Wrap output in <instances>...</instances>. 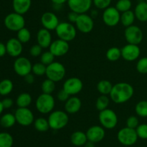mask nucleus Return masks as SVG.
Segmentation results:
<instances>
[{
  "label": "nucleus",
  "instance_id": "nucleus-1",
  "mask_svg": "<svg viewBox=\"0 0 147 147\" xmlns=\"http://www.w3.org/2000/svg\"><path fill=\"white\" fill-rule=\"evenodd\" d=\"M134 89L130 83L121 82L113 85L109 94L111 100L116 104H122L129 101L134 96Z\"/></svg>",
  "mask_w": 147,
  "mask_h": 147
},
{
  "label": "nucleus",
  "instance_id": "nucleus-2",
  "mask_svg": "<svg viewBox=\"0 0 147 147\" xmlns=\"http://www.w3.org/2000/svg\"><path fill=\"white\" fill-rule=\"evenodd\" d=\"M50 129L53 130H60L67 125L69 122L68 113L61 110L53 111L47 119Z\"/></svg>",
  "mask_w": 147,
  "mask_h": 147
},
{
  "label": "nucleus",
  "instance_id": "nucleus-3",
  "mask_svg": "<svg viewBox=\"0 0 147 147\" xmlns=\"http://www.w3.org/2000/svg\"><path fill=\"white\" fill-rule=\"evenodd\" d=\"M55 31L59 39L68 42L75 40L77 35V29L76 25L70 22H60Z\"/></svg>",
  "mask_w": 147,
  "mask_h": 147
},
{
  "label": "nucleus",
  "instance_id": "nucleus-4",
  "mask_svg": "<svg viewBox=\"0 0 147 147\" xmlns=\"http://www.w3.org/2000/svg\"><path fill=\"white\" fill-rule=\"evenodd\" d=\"M55 106V100L52 94L42 93L35 100V107L37 111L42 114L50 113Z\"/></svg>",
  "mask_w": 147,
  "mask_h": 147
},
{
  "label": "nucleus",
  "instance_id": "nucleus-5",
  "mask_svg": "<svg viewBox=\"0 0 147 147\" xmlns=\"http://www.w3.org/2000/svg\"><path fill=\"white\" fill-rule=\"evenodd\" d=\"M4 24L6 28L10 31L18 32L25 27V19L22 14L14 11L6 16L4 20Z\"/></svg>",
  "mask_w": 147,
  "mask_h": 147
},
{
  "label": "nucleus",
  "instance_id": "nucleus-6",
  "mask_svg": "<svg viewBox=\"0 0 147 147\" xmlns=\"http://www.w3.org/2000/svg\"><path fill=\"white\" fill-rule=\"evenodd\" d=\"M66 74V69L64 65L59 62L54 61L47 66L46 74L47 78L57 83L63 80Z\"/></svg>",
  "mask_w": 147,
  "mask_h": 147
},
{
  "label": "nucleus",
  "instance_id": "nucleus-7",
  "mask_svg": "<svg viewBox=\"0 0 147 147\" xmlns=\"http://www.w3.org/2000/svg\"><path fill=\"white\" fill-rule=\"evenodd\" d=\"M98 119L100 125L106 129H114L117 126L119 121L116 112L109 108L100 111Z\"/></svg>",
  "mask_w": 147,
  "mask_h": 147
},
{
  "label": "nucleus",
  "instance_id": "nucleus-8",
  "mask_svg": "<svg viewBox=\"0 0 147 147\" xmlns=\"http://www.w3.org/2000/svg\"><path fill=\"white\" fill-rule=\"evenodd\" d=\"M139 137L136 129L127 126L120 129L117 134L118 141L123 146H132L136 143Z\"/></svg>",
  "mask_w": 147,
  "mask_h": 147
},
{
  "label": "nucleus",
  "instance_id": "nucleus-9",
  "mask_svg": "<svg viewBox=\"0 0 147 147\" xmlns=\"http://www.w3.org/2000/svg\"><path fill=\"white\" fill-rule=\"evenodd\" d=\"M124 37L129 44L139 45L143 40L144 34L140 27L133 24L126 27L124 30Z\"/></svg>",
  "mask_w": 147,
  "mask_h": 147
},
{
  "label": "nucleus",
  "instance_id": "nucleus-10",
  "mask_svg": "<svg viewBox=\"0 0 147 147\" xmlns=\"http://www.w3.org/2000/svg\"><path fill=\"white\" fill-rule=\"evenodd\" d=\"M75 25L77 30L80 31L81 33H90L94 28L93 18L86 13L80 14L75 23Z\"/></svg>",
  "mask_w": 147,
  "mask_h": 147
},
{
  "label": "nucleus",
  "instance_id": "nucleus-11",
  "mask_svg": "<svg viewBox=\"0 0 147 147\" xmlns=\"http://www.w3.org/2000/svg\"><path fill=\"white\" fill-rule=\"evenodd\" d=\"M17 123L22 126H29L34 121V116L28 108H18L14 112Z\"/></svg>",
  "mask_w": 147,
  "mask_h": 147
},
{
  "label": "nucleus",
  "instance_id": "nucleus-12",
  "mask_svg": "<svg viewBox=\"0 0 147 147\" xmlns=\"http://www.w3.org/2000/svg\"><path fill=\"white\" fill-rule=\"evenodd\" d=\"M13 67L16 74L21 77H24L27 74L32 73V64L28 58L20 56L14 60Z\"/></svg>",
  "mask_w": 147,
  "mask_h": 147
},
{
  "label": "nucleus",
  "instance_id": "nucleus-13",
  "mask_svg": "<svg viewBox=\"0 0 147 147\" xmlns=\"http://www.w3.org/2000/svg\"><path fill=\"white\" fill-rule=\"evenodd\" d=\"M103 22L109 27H115L120 22L121 12L116 7H109L103 10L102 16Z\"/></svg>",
  "mask_w": 147,
  "mask_h": 147
},
{
  "label": "nucleus",
  "instance_id": "nucleus-14",
  "mask_svg": "<svg viewBox=\"0 0 147 147\" xmlns=\"http://www.w3.org/2000/svg\"><path fill=\"white\" fill-rule=\"evenodd\" d=\"M63 88L70 96H76L83 90V81L77 77L69 78L63 83Z\"/></svg>",
  "mask_w": 147,
  "mask_h": 147
},
{
  "label": "nucleus",
  "instance_id": "nucleus-15",
  "mask_svg": "<svg viewBox=\"0 0 147 147\" xmlns=\"http://www.w3.org/2000/svg\"><path fill=\"white\" fill-rule=\"evenodd\" d=\"M121 57L128 62L136 60L141 55V49L138 45L129 44L123 46L121 49Z\"/></svg>",
  "mask_w": 147,
  "mask_h": 147
},
{
  "label": "nucleus",
  "instance_id": "nucleus-16",
  "mask_svg": "<svg viewBox=\"0 0 147 147\" xmlns=\"http://www.w3.org/2000/svg\"><path fill=\"white\" fill-rule=\"evenodd\" d=\"M93 0H67V4L70 11L78 14H84L91 8Z\"/></svg>",
  "mask_w": 147,
  "mask_h": 147
},
{
  "label": "nucleus",
  "instance_id": "nucleus-17",
  "mask_svg": "<svg viewBox=\"0 0 147 147\" xmlns=\"http://www.w3.org/2000/svg\"><path fill=\"white\" fill-rule=\"evenodd\" d=\"M69 50H70V45L68 42L60 40L59 38L52 42L49 47V50L55 57H62L68 53Z\"/></svg>",
  "mask_w": 147,
  "mask_h": 147
},
{
  "label": "nucleus",
  "instance_id": "nucleus-18",
  "mask_svg": "<svg viewBox=\"0 0 147 147\" xmlns=\"http://www.w3.org/2000/svg\"><path fill=\"white\" fill-rule=\"evenodd\" d=\"M59 23L60 21L58 17L52 11H46L41 16V24L43 28L47 29L50 31L55 30Z\"/></svg>",
  "mask_w": 147,
  "mask_h": 147
},
{
  "label": "nucleus",
  "instance_id": "nucleus-19",
  "mask_svg": "<svg viewBox=\"0 0 147 147\" xmlns=\"http://www.w3.org/2000/svg\"><path fill=\"white\" fill-rule=\"evenodd\" d=\"M7 53L12 57H18L21 55L23 51L22 43L17 38H10L6 43Z\"/></svg>",
  "mask_w": 147,
  "mask_h": 147
},
{
  "label": "nucleus",
  "instance_id": "nucleus-20",
  "mask_svg": "<svg viewBox=\"0 0 147 147\" xmlns=\"http://www.w3.org/2000/svg\"><path fill=\"white\" fill-rule=\"evenodd\" d=\"M105 135V129L102 126H93L86 131L88 141L95 144L101 142L104 139Z\"/></svg>",
  "mask_w": 147,
  "mask_h": 147
},
{
  "label": "nucleus",
  "instance_id": "nucleus-21",
  "mask_svg": "<svg viewBox=\"0 0 147 147\" xmlns=\"http://www.w3.org/2000/svg\"><path fill=\"white\" fill-rule=\"evenodd\" d=\"M37 44L43 49L49 48L53 42L52 34L50 30L45 28L40 29L37 33Z\"/></svg>",
  "mask_w": 147,
  "mask_h": 147
},
{
  "label": "nucleus",
  "instance_id": "nucleus-22",
  "mask_svg": "<svg viewBox=\"0 0 147 147\" xmlns=\"http://www.w3.org/2000/svg\"><path fill=\"white\" fill-rule=\"evenodd\" d=\"M82 106L81 100L77 96H72L65 103V110L68 114H75L80 110Z\"/></svg>",
  "mask_w": 147,
  "mask_h": 147
},
{
  "label": "nucleus",
  "instance_id": "nucleus-23",
  "mask_svg": "<svg viewBox=\"0 0 147 147\" xmlns=\"http://www.w3.org/2000/svg\"><path fill=\"white\" fill-rule=\"evenodd\" d=\"M32 5V0H13L12 7L15 12L24 14L30 10Z\"/></svg>",
  "mask_w": 147,
  "mask_h": 147
},
{
  "label": "nucleus",
  "instance_id": "nucleus-24",
  "mask_svg": "<svg viewBox=\"0 0 147 147\" xmlns=\"http://www.w3.org/2000/svg\"><path fill=\"white\" fill-rule=\"evenodd\" d=\"M136 19L142 22H147V3L145 1H141L136 4L134 9Z\"/></svg>",
  "mask_w": 147,
  "mask_h": 147
},
{
  "label": "nucleus",
  "instance_id": "nucleus-25",
  "mask_svg": "<svg viewBox=\"0 0 147 147\" xmlns=\"http://www.w3.org/2000/svg\"><path fill=\"white\" fill-rule=\"evenodd\" d=\"M70 142L72 144L76 146H84L88 142V138L86 133H84L81 131H76L72 134L70 136Z\"/></svg>",
  "mask_w": 147,
  "mask_h": 147
},
{
  "label": "nucleus",
  "instance_id": "nucleus-26",
  "mask_svg": "<svg viewBox=\"0 0 147 147\" xmlns=\"http://www.w3.org/2000/svg\"><path fill=\"white\" fill-rule=\"evenodd\" d=\"M32 102V97L28 93H22L16 99V104L18 108H28Z\"/></svg>",
  "mask_w": 147,
  "mask_h": 147
},
{
  "label": "nucleus",
  "instance_id": "nucleus-27",
  "mask_svg": "<svg viewBox=\"0 0 147 147\" xmlns=\"http://www.w3.org/2000/svg\"><path fill=\"white\" fill-rule=\"evenodd\" d=\"M135 20H136V16H135L134 11H131V10L124 11V12L121 14L120 22L125 27H128L131 25H133Z\"/></svg>",
  "mask_w": 147,
  "mask_h": 147
},
{
  "label": "nucleus",
  "instance_id": "nucleus-28",
  "mask_svg": "<svg viewBox=\"0 0 147 147\" xmlns=\"http://www.w3.org/2000/svg\"><path fill=\"white\" fill-rule=\"evenodd\" d=\"M16 123H17V121H16L15 116L12 113H5L0 119V125L5 129L12 127L15 125Z\"/></svg>",
  "mask_w": 147,
  "mask_h": 147
},
{
  "label": "nucleus",
  "instance_id": "nucleus-29",
  "mask_svg": "<svg viewBox=\"0 0 147 147\" xmlns=\"http://www.w3.org/2000/svg\"><path fill=\"white\" fill-rule=\"evenodd\" d=\"M113 85L108 80H101L98 83L97 90L101 95L108 96L111 92Z\"/></svg>",
  "mask_w": 147,
  "mask_h": 147
},
{
  "label": "nucleus",
  "instance_id": "nucleus-30",
  "mask_svg": "<svg viewBox=\"0 0 147 147\" xmlns=\"http://www.w3.org/2000/svg\"><path fill=\"white\" fill-rule=\"evenodd\" d=\"M34 126L39 132H46L50 129L47 119L44 117H39L34 121Z\"/></svg>",
  "mask_w": 147,
  "mask_h": 147
},
{
  "label": "nucleus",
  "instance_id": "nucleus-31",
  "mask_svg": "<svg viewBox=\"0 0 147 147\" xmlns=\"http://www.w3.org/2000/svg\"><path fill=\"white\" fill-rule=\"evenodd\" d=\"M14 88V84L9 79H4L0 82V95L7 96L11 93Z\"/></svg>",
  "mask_w": 147,
  "mask_h": 147
},
{
  "label": "nucleus",
  "instance_id": "nucleus-32",
  "mask_svg": "<svg viewBox=\"0 0 147 147\" xmlns=\"http://www.w3.org/2000/svg\"><path fill=\"white\" fill-rule=\"evenodd\" d=\"M106 57L109 61L116 62L121 57V50L117 47H112L106 51Z\"/></svg>",
  "mask_w": 147,
  "mask_h": 147
},
{
  "label": "nucleus",
  "instance_id": "nucleus-33",
  "mask_svg": "<svg viewBox=\"0 0 147 147\" xmlns=\"http://www.w3.org/2000/svg\"><path fill=\"white\" fill-rule=\"evenodd\" d=\"M110 99L109 96L106 95H100L96 101V108L98 111H101L108 109L110 104Z\"/></svg>",
  "mask_w": 147,
  "mask_h": 147
},
{
  "label": "nucleus",
  "instance_id": "nucleus-34",
  "mask_svg": "<svg viewBox=\"0 0 147 147\" xmlns=\"http://www.w3.org/2000/svg\"><path fill=\"white\" fill-rule=\"evenodd\" d=\"M14 144V139L7 132L0 133V147H11Z\"/></svg>",
  "mask_w": 147,
  "mask_h": 147
},
{
  "label": "nucleus",
  "instance_id": "nucleus-35",
  "mask_svg": "<svg viewBox=\"0 0 147 147\" xmlns=\"http://www.w3.org/2000/svg\"><path fill=\"white\" fill-rule=\"evenodd\" d=\"M32 37L31 32L30 30L25 27H23L22 29L19 30L17 33V38L21 42L22 44L24 43H27L30 41Z\"/></svg>",
  "mask_w": 147,
  "mask_h": 147
},
{
  "label": "nucleus",
  "instance_id": "nucleus-36",
  "mask_svg": "<svg viewBox=\"0 0 147 147\" xmlns=\"http://www.w3.org/2000/svg\"><path fill=\"white\" fill-rule=\"evenodd\" d=\"M55 82L47 78L42 83L41 89L42 93L47 94H52L55 90Z\"/></svg>",
  "mask_w": 147,
  "mask_h": 147
},
{
  "label": "nucleus",
  "instance_id": "nucleus-37",
  "mask_svg": "<svg viewBox=\"0 0 147 147\" xmlns=\"http://www.w3.org/2000/svg\"><path fill=\"white\" fill-rule=\"evenodd\" d=\"M135 112L139 116L142 118L147 117V100H141L135 106Z\"/></svg>",
  "mask_w": 147,
  "mask_h": 147
},
{
  "label": "nucleus",
  "instance_id": "nucleus-38",
  "mask_svg": "<svg viewBox=\"0 0 147 147\" xmlns=\"http://www.w3.org/2000/svg\"><path fill=\"white\" fill-rule=\"evenodd\" d=\"M46 70H47V66L40 62V63H37L32 65V73L34 76H43L46 74Z\"/></svg>",
  "mask_w": 147,
  "mask_h": 147
},
{
  "label": "nucleus",
  "instance_id": "nucleus-39",
  "mask_svg": "<svg viewBox=\"0 0 147 147\" xmlns=\"http://www.w3.org/2000/svg\"><path fill=\"white\" fill-rule=\"evenodd\" d=\"M131 7L132 2L131 0H119L116 4V8L121 13L131 10Z\"/></svg>",
  "mask_w": 147,
  "mask_h": 147
},
{
  "label": "nucleus",
  "instance_id": "nucleus-40",
  "mask_svg": "<svg viewBox=\"0 0 147 147\" xmlns=\"http://www.w3.org/2000/svg\"><path fill=\"white\" fill-rule=\"evenodd\" d=\"M55 56L50 50L45 51L42 53V55H40V62L45 65L46 66H47L55 61Z\"/></svg>",
  "mask_w": 147,
  "mask_h": 147
},
{
  "label": "nucleus",
  "instance_id": "nucleus-41",
  "mask_svg": "<svg viewBox=\"0 0 147 147\" xmlns=\"http://www.w3.org/2000/svg\"><path fill=\"white\" fill-rule=\"evenodd\" d=\"M136 70L141 74H147V57L139 59L136 63Z\"/></svg>",
  "mask_w": 147,
  "mask_h": 147
},
{
  "label": "nucleus",
  "instance_id": "nucleus-42",
  "mask_svg": "<svg viewBox=\"0 0 147 147\" xmlns=\"http://www.w3.org/2000/svg\"><path fill=\"white\" fill-rule=\"evenodd\" d=\"M136 131L138 137L142 139H147V123L139 124Z\"/></svg>",
  "mask_w": 147,
  "mask_h": 147
},
{
  "label": "nucleus",
  "instance_id": "nucleus-43",
  "mask_svg": "<svg viewBox=\"0 0 147 147\" xmlns=\"http://www.w3.org/2000/svg\"><path fill=\"white\" fill-rule=\"evenodd\" d=\"M112 0H93V4L98 9H103L110 7Z\"/></svg>",
  "mask_w": 147,
  "mask_h": 147
},
{
  "label": "nucleus",
  "instance_id": "nucleus-44",
  "mask_svg": "<svg viewBox=\"0 0 147 147\" xmlns=\"http://www.w3.org/2000/svg\"><path fill=\"white\" fill-rule=\"evenodd\" d=\"M42 47L38 44L33 45L30 49V54L32 57H37L40 56L42 53Z\"/></svg>",
  "mask_w": 147,
  "mask_h": 147
},
{
  "label": "nucleus",
  "instance_id": "nucleus-45",
  "mask_svg": "<svg viewBox=\"0 0 147 147\" xmlns=\"http://www.w3.org/2000/svg\"><path fill=\"white\" fill-rule=\"evenodd\" d=\"M139 125V119L136 116H131L126 120V126L136 129Z\"/></svg>",
  "mask_w": 147,
  "mask_h": 147
},
{
  "label": "nucleus",
  "instance_id": "nucleus-46",
  "mask_svg": "<svg viewBox=\"0 0 147 147\" xmlns=\"http://www.w3.org/2000/svg\"><path fill=\"white\" fill-rule=\"evenodd\" d=\"M70 96V95H69L63 88L59 90L57 93V99H58L59 101L60 102H65H65L68 100Z\"/></svg>",
  "mask_w": 147,
  "mask_h": 147
},
{
  "label": "nucleus",
  "instance_id": "nucleus-47",
  "mask_svg": "<svg viewBox=\"0 0 147 147\" xmlns=\"http://www.w3.org/2000/svg\"><path fill=\"white\" fill-rule=\"evenodd\" d=\"M3 106H4V109H9L11 107H12L13 104H14V101L10 98H5L1 100Z\"/></svg>",
  "mask_w": 147,
  "mask_h": 147
},
{
  "label": "nucleus",
  "instance_id": "nucleus-48",
  "mask_svg": "<svg viewBox=\"0 0 147 147\" xmlns=\"http://www.w3.org/2000/svg\"><path fill=\"white\" fill-rule=\"evenodd\" d=\"M78 15L79 14H78V13L73 11H70V12L67 14V20H68V21L70 22L75 24L76 20H77L78 17Z\"/></svg>",
  "mask_w": 147,
  "mask_h": 147
},
{
  "label": "nucleus",
  "instance_id": "nucleus-49",
  "mask_svg": "<svg viewBox=\"0 0 147 147\" xmlns=\"http://www.w3.org/2000/svg\"><path fill=\"white\" fill-rule=\"evenodd\" d=\"M24 80L26 83L29 85H32L34 82V75L32 73H30L27 74L24 77Z\"/></svg>",
  "mask_w": 147,
  "mask_h": 147
},
{
  "label": "nucleus",
  "instance_id": "nucleus-50",
  "mask_svg": "<svg viewBox=\"0 0 147 147\" xmlns=\"http://www.w3.org/2000/svg\"><path fill=\"white\" fill-rule=\"evenodd\" d=\"M7 54V47L6 45L0 42V57H4Z\"/></svg>",
  "mask_w": 147,
  "mask_h": 147
},
{
  "label": "nucleus",
  "instance_id": "nucleus-51",
  "mask_svg": "<svg viewBox=\"0 0 147 147\" xmlns=\"http://www.w3.org/2000/svg\"><path fill=\"white\" fill-rule=\"evenodd\" d=\"M53 4H58V5H63L65 3L67 2V0H50Z\"/></svg>",
  "mask_w": 147,
  "mask_h": 147
},
{
  "label": "nucleus",
  "instance_id": "nucleus-52",
  "mask_svg": "<svg viewBox=\"0 0 147 147\" xmlns=\"http://www.w3.org/2000/svg\"><path fill=\"white\" fill-rule=\"evenodd\" d=\"M84 147H96L95 146V143H93V142H89V141H88L87 142H86V144L83 146Z\"/></svg>",
  "mask_w": 147,
  "mask_h": 147
},
{
  "label": "nucleus",
  "instance_id": "nucleus-53",
  "mask_svg": "<svg viewBox=\"0 0 147 147\" xmlns=\"http://www.w3.org/2000/svg\"><path fill=\"white\" fill-rule=\"evenodd\" d=\"M98 14V11L96 9H93L91 11V13H90V16H91L93 18H95V17H97Z\"/></svg>",
  "mask_w": 147,
  "mask_h": 147
},
{
  "label": "nucleus",
  "instance_id": "nucleus-54",
  "mask_svg": "<svg viewBox=\"0 0 147 147\" xmlns=\"http://www.w3.org/2000/svg\"><path fill=\"white\" fill-rule=\"evenodd\" d=\"M4 106H3L2 103H1V100H0V115H1V113H2V112H3V111H4Z\"/></svg>",
  "mask_w": 147,
  "mask_h": 147
},
{
  "label": "nucleus",
  "instance_id": "nucleus-55",
  "mask_svg": "<svg viewBox=\"0 0 147 147\" xmlns=\"http://www.w3.org/2000/svg\"><path fill=\"white\" fill-rule=\"evenodd\" d=\"M145 1H146V2L147 3V0H145Z\"/></svg>",
  "mask_w": 147,
  "mask_h": 147
},
{
  "label": "nucleus",
  "instance_id": "nucleus-56",
  "mask_svg": "<svg viewBox=\"0 0 147 147\" xmlns=\"http://www.w3.org/2000/svg\"><path fill=\"white\" fill-rule=\"evenodd\" d=\"M0 74H1V71H0Z\"/></svg>",
  "mask_w": 147,
  "mask_h": 147
}]
</instances>
